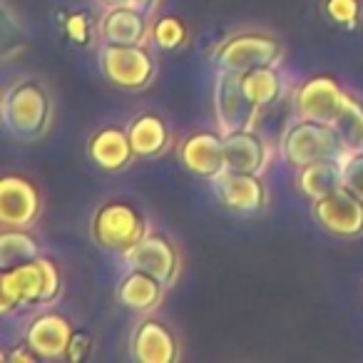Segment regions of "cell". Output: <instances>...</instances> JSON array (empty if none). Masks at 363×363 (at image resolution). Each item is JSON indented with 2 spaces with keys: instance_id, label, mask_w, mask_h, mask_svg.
<instances>
[{
  "instance_id": "12",
  "label": "cell",
  "mask_w": 363,
  "mask_h": 363,
  "mask_svg": "<svg viewBox=\"0 0 363 363\" xmlns=\"http://www.w3.org/2000/svg\"><path fill=\"white\" fill-rule=\"evenodd\" d=\"M214 192L222 199V204L232 212H257L267 202V192L259 179V174H247V172L224 169L212 179Z\"/></svg>"
},
{
  "instance_id": "28",
  "label": "cell",
  "mask_w": 363,
  "mask_h": 363,
  "mask_svg": "<svg viewBox=\"0 0 363 363\" xmlns=\"http://www.w3.org/2000/svg\"><path fill=\"white\" fill-rule=\"evenodd\" d=\"M65 33L72 43L77 45H87L92 38V26H90V16L87 13H72L65 18Z\"/></svg>"
},
{
  "instance_id": "16",
  "label": "cell",
  "mask_w": 363,
  "mask_h": 363,
  "mask_svg": "<svg viewBox=\"0 0 363 363\" xmlns=\"http://www.w3.org/2000/svg\"><path fill=\"white\" fill-rule=\"evenodd\" d=\"M87 155H90V160L105 172L125 169L137 157L135 150H132L127 130H120V127H105V130L95 132L90 145H87Z\"/></svg>"
},
{
  "instance_id": "5",
  "label": "cell",
  "mask_w": 363,
  "mask_h": 363,
  "mask_svg": "<svg viewBox=\"0 0 363 363\" xmlns=\"http://www.w3.org/2000/svg\"><path fill=\"white\" fill-rule=\"evenodd\" d=\"M100 70L122 90H145L155 80V60L142 45H112L100 50Z\"/></svg>"
},
{
  "instance_id": "20",
  "label": "cell",
  "mask_w": 363,
  "mask_h": 363,
  "mask_svg": "<svg viewBox=\"0 0 363 363\" xmlns=\"http://www.w3.org/2000/svg\"><path fill=\"white\" fill-rule=\"evenodd\" d=\"M162 284L145 272L132 269L117 286V301L132 311H152L162 298Z\"/></svg>"
},
{
  "instance_id": "17",
  "label": "cell",
  "mask_w": 363,
  "mask_h": 363,
  "mask_svg": "<svg viewBox=\"0 0 363 363\" xmlns=\"http://www.w3.org/2000/svg\"><path fill=\"white\" fill-rule=\"evenodd\" d=\"M100 35L112 45H142L150 35L147 13L137 8H110L100 23Z\"/></svg>"
},
{
  "instance_id": "19",
  "label": "cell",
  "mask_w": 363,
  "mask_h": 363,
  "mask_svg": "<svg viewBox=\"0 0 363 363\" xmlns=\"http://www.w3.org/2000/svg\"><path fill=\"white\" fill-rule=\"evenodd\" d=\"M127 135H130L132 150L137 157H157L169 145V130H167L164 120L152 112L135 117L127 127Z\"/></svg>"
},
{
  "instance_id": "1",
  "label": "cell",
  "mask_w": 363,
  "mask_h": 363,
  "mask_svg": "<svg viewBox=\"0 0 363 363\" xmlns=\"http://www.w3.org/2000/svg\"><path fill=\"white\" fill-rule=\"evenodd\" d=\"M60 291V272L45 257L28 264L3 269L0 274V311L11 313L18 306L48 303Z\"/></svg>"
},
{
  "instance_id": "14",
  "label": "cell",
  "mask_w": 363,
  "mask_h": 363,
  "mask_svg": "<svg viewBox=\"0 0 363 363\" xmlns=\"http://www.w3.org/2000/svg\"><path fill=\"white\" fill-rule=\"evenodd\" d=\"M72 326L65 316L60 313H43L28 326L26 343L45 361H55V358H65L67 346L72 338Z\"/></svg>"
},
{
  "instance_id": "22",
  "label": "cell",
  "mask_w": 363,
  "mask_h": 363,
  "mask_svg": "<svg viewBox=\"0 0 363 363\" xmlns=\"http://www.w3.org/2000/svg\"><path fill=\"white\" fill-rule=\"evenodd\" d=\"M242 82H244V90H247L249 100H252L259 110L272 105V102H277V97L281 95V75L274 70V65L244 72Z\"/></svg>"
},
{
  "instance_id": "13",
  "label": "cell",
  "mask_w": 363,
  "mask_h": 363,
  "mask_svg": "<svg viewBox=\"0 0 363 363\" xmlns=\"http://www.w3.org/2000/svg\"><path fill=\"white\" fill-rule=\"evenodd\" d=\"M179 160L192 174L214 179L219 172L227 169L222 132H194L179 145Z\"/></svg>"
},
{
  "instance_id": "30",
  "label": "cell",
  "mask_w": 363,
  "mask_h": 363,
  "mask_svg": "<svg viewBox=\"0 0 363 363\" xmlns=\"http://www.w3.org/2000/svg\"><path fill=\"white\" fill-rule=\"evenodd\" d=\"M3 358H6L8 363H21V361H23V363H35L40 356H38V353L33 351V348L26 343V346L11 348V351H8V353H3Z\"/></svg>"
},
{
  "instance_id": "9",
  "label": "cell",
  "mask_w": 363,
  "mask_h": 363,
  "mask_svg": "<svg viewBox=\"0 0 363 363\" xmlns=\"http://www.w3.org/2000/svg\"><path fill=\"white\" fill-rule=\"evenodd\" d=\"M125 259L130 269L150 274L162 286H172L179 277V257L169 239H164L162 234H145L135 247L127 249Z\"/></svg>"
},
{
  "instance_id": "32",
  "label": "cell",
  "mask_w": 363,
  "mask_h": 363,
  "mask_svg": "<svg viewBox=\"0 0 363 363\" xmlns=\"http://www.w3.org/2000/svg\"><path fill=\"white\" fill-rule=\"evenodd\" d=\"M97 3L105 6L107 11H110V8H127V6L132 8V0H97Z\"/></svg>"
},
{
  "instance_id": "27",
  "label": "cell",
  "mask_w": 363,
  "mask_h": 363,
  "mask_svg": "<svg viewBox=\"0 0 363 363\" xmlns=\"http://www.w3.org/2000/svg\"><path fill=\"white\" fill-rule=\"evenodd\" d=\"M341 172H343V187H348L363 202V152H353V155L343 157Z\"/></svg>"
},
{
  "instance_id": "18",
  "label": "cell",
  "mask_w": 363,
  "mask_h": 363,
  "mask_svg": "<svg viewBox=\"0 0 363 363\" xmlns=\"http://www.w3.org/2000/svg\"><path fill=\"white\" fill-rule=\"evenodd\" d=\"M224 157H227V169L262 174L267 164V147L254 132L242 130L234 135H224Z\"/></svg>"
},
{
  "instance_id": "11",
  "label": "cell",
  "mask_w": 363,
  "mask_h": 363,
  "mask_svg": "<svg viewBox=\"0 0 363 363\" xmlns=\"http://www.w3.org/2000/svg\"><path fill=\"white\" fill-rule=\"evenodd\" d=\"M40 214V194L23 177L8 174L0 182V222L8 229H26Z\"/></svg>"
},
{
  "instance_id": "31",
  "label": "cell",
  "mask_w": 363,
  "mask_h": 363,
  "mask_svg": "<svg viewBox=\"0 0 363 363\" xmlns=\"http://www.w3.org/2000/svg\"><path fill=\"white\" fill-rule=\"evenodd\" d=\"M157 6V0H132V8H137V11L142 13H152Z\"/></svg>"
},
{
  "instance_id": "8",
  "label": "cell",
  "mask_w": 363,
  "mask_h": 363,
  "mask_svg": "<svg viewBox=\"0 0 363 363\" xmlns=\"http://www.w3.org/2000/svg\"><path fill=\"white\" fill-rule=\"evenodd\" d=\"M311 214L321 229L341 239H356L363 234V202L348 187H338L331 194L316 199Z\"/></svg>"
},
{
  "instance_id": "7",
  "label": "cell",
  "mask_w": 363,
  "mask_h": 363,
  "mask_svg": "<svg viewBox=\"0 0 363 363\" xmlns=\"http://www.w3.org/2000/svg\"><path fill=\"white\" fill-rule=\"evenodd\" d=\"M259 107L249 100L239 72H217V87H214V115L222 135L252 130L254 117Z\"/></svg>"
},
{
  "instance_id": "2",
  "label": "cell",
  "mask_w": 363,
  "mask_h": 363,
  "mask_svg": "<svg viewBox=\"0 0 363 363\" xmlns=\"http://www.w3.org/2000/svg\"><path fill=\"white\" fill-rule=\"evenodd\" d=\"M3 122L13 137L38 142L50 125V97L38 82H21L11 87L3 100Z\"/></svg>"
},
{
  "instance_id": "10",
  "label": "cell",
  "mask_w": 363,
  "mask_h": 363,
  "mask_svg": "<svg viewBox=\"0 0 363 363\" xmlns=\"http://www.w3.org/2000/svg\"><path fill=\"white\" fill-rule=\"evenodd\" d=\"M348 95L338 87L333 77H311L296 92V112L301 120L333 125L343 110Z\"/></svg>"
},
{
  "instance_id": "3",
  "label": "cell",
  "mask_w": 363,
  "mask_h": 363,
  "mask_svg": "<svg viewBox=\"0 0 363 363\" xmlns=\"http://www.w3.org/2000/svg\"><path fill=\"white\" fill-rule=\"evenodd\" d=\"M281 155L286 164L301 169V167L321 160H343L348 152L331 125L301 120L286 132L281 142Z\"/></svg>"
},
{
  "instance_id": "24",
  "label": "cell",
  "mask_w": 363,
  "mask_h": 363,
  "mask_svg": "<svg viewBox=\"0 0 363 363\" xmlns=\"http://www.w3.org/2000/svg\"><path fill=\"white\" fill-rule=\"evenodd\" d=\"M333 130L338 132V137L343 140L348 155L353 152H363V105L358 100H353L348 95L343 110L338 112L336 122H333Z\"/></svg>"
},
{
  "instance_id": "23",
  "label": "cell",
  "mask_w": 363,
  "mask_h": 363,
  "mask_svg": "<svg viewBox=\"0 0 363 363\" xmlns=\"http://www.w3.org/2000/svg\"><path fill=\"white\" fill-rule=\"evenodd\" d=\"M40 257L35 239L23 229H8L0 237V269H13Z\"/></svg>"
},
{
  "instance_id": "4",
  "label": "cell",
  "mask_w": 363,
  "mask_h": 363,
  "mask_svg": "<svg viewBox=\"0 0 363 363\" xmlns=\"http://www.w3.org/2000/svg\"><path fill=\"white\" fill-rule=\"evenodd\" d=\"M279 57H281V45L277 38L264 35V33H242L222 43V48L214 55V65L217 70L244 75L257 67L277 65Z\"/></svg>"
},
{
  "instance_id": "15",
  "label": "cell",
  "mask_w": 363,
  "mask_h": 363,
  "mask_svg": "<svg viewBox=\"0 0 363 363\" xmlns=\"http://www.w3.org/2000/svg\"><path fill=\"white\" fill-rule=\"evenodd\" d=\"M132 358L142 363H172L177 361V341L172 331L157 318H145L132 333Z\"/></svg>"
},
{
  "instance_id": "21",
  "label": "cell",
  "mask_w": 363,
  "mask_h": 363,
  "mask_svg": "<svg viewBox=\"0 0 363 363\" xmlns=\"http://www.w3.org/2000/svg\"><path fill=\"white\" fill-rule=\"evenodd\" d=\"M298 189L306 194L311 202L331 194L333 189H338L343 184V172H341V160H321L306 164L298 169Z\"/></svg>"
},
{
  "instance_id": "29",
  "label": "cell",
  "mask_w": 363,
  "mask_h": 363,
  "mask_svg": "<svg viewBox=\"0 0 363 363\" xmlns=\"http://www.w3.org/2000/svg\"><path fill=\"white\" fill-rule=\"evenodd\" d=\"M92 353V336L87 331H75L70 338V346H67L65 358L72 363H80L85 361L87 356Z\"/></svg>"
},
{
  "instance_id": "26",
  "label": "cell",
  "mask_w": 363,
  "mask_h": 363,
  "mask_svg": "<svg viewBox=\"0 0 363 363\" xmlns=\"http://www.w3.org/2000/svg\"><path fill=\"white\" fill-rule=\"evenodd\" d=\"M323 11L331 23L353 30L358 26V18H361V0H326Z\"/></svg>"
},
{
  "instance_id": "6",
  "label": "cell",
  "mask_w": 363,
  "mask_h": 363,
  "mask_svg": "<svg viewBox=\"0 0 363 363\" xmlns=\"http://www.w3.org/2000/svg\"><path fill=\"white\" fill-rule=\"evenodd\" d=\"M147 227L140 212L122 202H110L102 209H97L95 219H92V237L102 249L110 252H122L132 249L142 237H145Z\"/></svg>"
},
{
  "instance_id": "25",
  "label": "cell",
  "mask_w": 363,
  "mask_h": 363,
  "mask_svg": "<svg viewBox=\"0 0 363 363\" xmlns=\"http://www.w3.org/2000/svg\"><path fill=\"white\" fill-rule=\"evenodd\" d=\"M152 38L162 50H177L187 43V26L174 16H164L152 26Z\"/></svg>"
}]
</instances>
